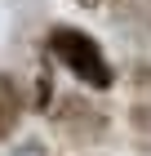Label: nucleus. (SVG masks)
Masks as SVG:
<instances>
[{
    "label": "nucleus",
    "instance_id": "obj_4",
    "mask_svg": "<svg viewBox=\"0 0 151 156\" xmlns=\"http://www.w3.org/2000/svg\"><path fill=\"white\" fill-rule=\"evenodd\" d=\"M125 125L133 129V138H151V94H138L125 107Z\"/></svg>",
    "mask_w": 151,
    "mask_h": 156
},
{
    "label": "nucleus",
    "instance_id": "obj_7",
    "mask_svg": "<svg viewBox=\"0 0 151 156\" xmlns=\"http://www.w3.org/2000/svg\"><path fill=\"white\" fill-rule=\"evenodd\" d=\"M76 156H111V152H102V147H84V152H76Z\"/></svg>",
    "mask_w": 151,
    "mask_h": 156
},
{
    "label": "nucleus",
    "instance_id": "obj_3",
    "mask_svg": "<svg viewBox=\"0 0 151 156\" xmlns=\"http://www.w3.org/2000/svg\"><path fill=\"white\" fill-rule=\"evenodd\" d=\"M27 116V89L13 72H0V147L18 138V125Z\"/></svg>",
    "mask_w": 151,
    "mask_h": 156
},
{
    "label": "nucleus",
    "instance_id": "obj_5",
    "mask_svg": "<svg viewBox=\"0 0 151 156\" xmlns=\"http://www.w3.org/2000/svg\"><path fill=\"white\" fill-rule=\"evenodd\" d=\"M125 80H129V89H133V94H151V62H147V58H138L133 67H129Z\"/></svg>",
    "mask_w": 151,
    "mask_h": 156
},
{
    "label": "nucleus",
    "instance_id": "obj_1",
    "mask_svg": "<svg viewBox=\"0 0 151 156\" xmlns=\"http://www.w3.org/2000/svg\"><path fill=\"white\" fill-rule=\"evenodd\" d=\"M45 58L58 72H67L76 85L98 89V94L116 89V80H120V72L111 62V54L102 49V40L93 31H84V27H76V23H49L45 27Z\"/></svg>",
    "mask_w": 151,
    "mask_h": 156
},
{
    "label": "nucleus",
    "instance_id": "obj_6",
    "mask_svg": "<svg viewBox=\"0 0 151 156\" xmlns=\"http://www.w3.org/2000/svg\"><path fill=\"white\" fill-rule=\"evenodd\" d=\"M5 156H53V152H49L45 138H36V134H31V138H18V143H13Z\"/></svg>",
    "mask_w": 151,
    "mask_h": 156
},
{
    "label": "nucleus",
    "instance_id": "obj_2",
    "mask_svg": "<svg viewBox=\"0 0 151 156\" xmlns=\"http://www.w3.org/2000/svg\"><path fill=\"white\" fill-rule=\"evenodd\" d=\"M45 120H49V129H53V138H62V143L76 147V152H84V147H102L107 138H111V129H116L111 107L98 98V89H84V85L58 94Z\"/></svg>",
    "mask_w": 151,
    "mask_h": 156
},
{
    "label": "nucleus",
    "instance_id": "obj_8",
    "mask_svg": "<svg viewBox=\"0 0 151 156\" xmlns=\"http://www.w3.org/2000/svg\"><path fill=\"white\" fill-rule=\"evenodd\" d=\"M76 5H84V9H89V5H107V0H76Z\"/></svg>",
    "mask_w": 151,
    "mask_h": 156
}]
</instances>
